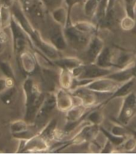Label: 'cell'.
I'll list each match as a JSON object with an SVG mask.
<instances>
[{"label": "cell", "mask_w": 136, "mask_h": 154, "mask_svg": "<svg viewBox=\"0 0 136 154\" xmlns=\"http://www.w3.org/2000/svg\"><path fill=\"white\" fill-rule=\"evenodd\" d=\"M15 0H0V5L6 6V7H11L14 4Z\"/></svg>", "instance_id": "38"}, {"label": "cell", "mask_w": 136, "mask_h": 154, "mask_svg": "<svg viewBox=\"0 0 136 154\" xmlns=\"http://www.w3.org/2000/svg\"><path fill=\"white\" fill-rule=\"evenodd\" d=\"M14 96H15V90L14 87L10 88L7 90H6L4 93L0 94L1 100L5 105H9L14 101Z\"/></svg>", "instance_id": "34"}, {"label": "cell", "mask_w": 136, "mask_h": 154, "mask_svg": "<svg viewBox=\"0 0 136 154\" xmlns=\"http://www.w3.org/2000/svg\"><path fill=\"white\" fill-rule=\"evenodd\" d=\"M71 24L77 30L89 35H96L97 30L99 29V26H97V24H95L88 20H79L76 22H72Z\"/></svg>", "instance_id": "23"}, {"label": "cell", "mask_w": 136, "mask_h": 154, "mask_svg": "<svg viewBox=\"0 0 136 154\" xmlns=\"http://www.w3.org/2000/svg\"><path fill=\"white\" fill-rule=\"evenodd\" d=\"M49 14L53 22L58 25L61 26L63 28L65 27L68 24H70V17L66 5L56 8L49 12Z\"/></svg>", "instance_id": "18"}, {"label": "cell", "mask_w": 136, "mask_h": 154, "mask_svg": "<svg viewBox=\"0 0 136 154\" xmlns=\"http://www.w3.org/2000/svg\"><path fill=\"white\" fill-rule=\"evenodd\" d=\"M112 54H113V50L112 47L109 46H104L101 53L99 54L97 57L96 60L94 63L104 67V68H113V63H112Z\"/></svg>", "instance_id": "22"}, {"label": "cell", "mask_w": 136, "mask_h": 154, "mask_svg": "<svg viewBox=\"0 0 136 154\" xmlns=\"http://www.w3.org/2000/svg\"><path fill=\"white\" fill-rule=\"evenodd\" d=\"M120 148L122 149L123 152H134L136 149V138L132 134H131L129 137L126 138L124 142L123 143V145Z\"/></svg>", "instance_id": "31"}, {"label": "cell", "mask_w": 136, "mask_h": 154, "mask_svg": "<svg viewBox=\"0 0 136 154\" xmlns=\"http://www.w3.org/2000/svg\"><path fill=\"white\" fill-rule=\"evenodd\" d=\"M6 48H7V43L0 42V54L4 53V51H6Z\"/></svg>", "instance_id": "40"}, {"label": "cell", "mask_w": 136, "mask_h": 154, "mask_svg": "<svg viewBox=\"0 0 136 154\" xmlns=\"http://www.w3.org/2000/svg\"><path fill=\"white\" fill-rule=\"evenodd\" d=\"M135 78H136V74H135Z\"/></svg>", "instance_id": "44"}, {"label": "cell", "mask_w": 136, "mask_h": 154, "mask_svg": "<svg viewBox=\"0 0 136 154\" xmlns=\"http://www.w3.org/2000/svg\"><path fill=\"white\" fill-rule=\"evenodd\" d=\"M110 125H111V127H110L111 129H108V130L111 132V134H115V135L127 137L132 134L131 130L128 127L120 124L118 122H110Z\"/></svg>", "instance_id": "25"}, {"label": "cell", "mask_w": 136, "mask_h": 154, "mask_svg": "<svg viewBox=\"0 0 136 154\" xmlns=\"http://www.w3.org/2000/svg\"><path fill=\"white\" fill-rule=\"evenodd\" d=\"M120 26L121 29L124 31H132L136 27V21L132 17L125 15L120 20Z\"/></svg>", "instance_id": "30"}, {"label": "cell", "mask_w": 136, "mask_h": 154, "mask_svg": "<svg viewBox=\"0 0 136 154\" xmlns=\"http://www.w3.org/2000/svg\"><path fill=\"white\" fill-rule=\"evenodd\" d=\"M104 106V104L102 103L99 104L95 107H92L85 115L84 119L90 124L97 125L100 126L104 121V114L102 109V107Z\"/></svg>", "instance_id": "21"}, {"label": "cell", "mask_w": 136, "mask_h": 154, "mask_svg": "<svg viewBox=\"0 0 136 154\" xmlns=\"http://www.w3.org/2000/svg\"><path fill=\"white\" fill-rule=\"evenodd\" d=\"M115 69L113 68H104L96 65V63H88L84 66L83 73L79 79L76 80L90 81L99 78L108 76Z\"/></svg>", "instance_id": "8"}, {"label": "cell", "mask_w": 136, "mask_h": 154, "mask_svg": "<svg viewBox=\"0 0 136 154\" xmlns=\"http://www.w3.org/2000/svg\"><path fill=\"white\" fill-rule=\"evenodd\" d=\"M29 126H30V125L28 124L24 119L17 120V121L11 122L10 129L12 135H14V134H20V133L27 130L28 129H30Z\"/></svg>", "instance_id": "28"}, {"label": "cell", "mask_w": 136, "mask_h": 154, "mask_svg": "<svg viewBox=\"0 0 136 154\" xmlns=\"http://www.w3.org/2000/svg\"><path fill=\"white\" fill-rule=\"evenodd\" d=\"M135 56H136V54H135Z\"/></svg>", "instance_id": "45"}, {"label": "cell", "mask_w": 136, "mask_h": 154, "mask_svg": "<svg viewBox=\"0 0 136 154\" xmlns=\"http://www.w3.org/2000/svg\"><path fill=\"white\" fill-rule=\"evenodd\" d=\"M10 35H11L12 46H13V52L14 54L19 58V54L28 49V46H30L33 48L32 44L30 42L28 35L22 29L20 26L17 23V22L12 18L11 23L9 26Z\"/></svg>", "instance_id": "3"}, {"label": "cell", "mask_w": 136, "mask_h": 154, "mask_svg": "<svg viewBox=\"0 0 136 154\" xmlns=\"http://www.w3.org/2000/svg\"><path fill=\"white\" fill-rule=\"evenodd\" d=\"M131 130V133H132V134L133 136H134L136 138V130L135 129H130Z\"/></svg>", "instance_id": "41"}, {"label": "cell", "mask_w": 136, "mask_h": 154, "mask_svg": "<svg viewBox=\"0 0 136 154\" xmlns=\"http://www.w3.org/2000/svg\"><path fill=\"white\" fill-rule=\"evenodd\" d=\"M19 62L24 73L27 74L28 76H32L33 74L36 73L37 67L39 66L34 52H32L29 49H26L19 54Z\"/></svg>", "instance_id": "9"}, {"label": "cell", "mask_w": 136, "mask_h": 154, "mask_svg": "<svg viewBox=\"0 0 136 154\" xmlns=\"http://www.w3.org/2000/svg\"><path fill=\"white\" fill-rule=\"evenodd\" d=\"M49 42L61 52L66 50L69 46L64 34V28L55 23L49 30Z\"/></svg>", "instance_id": "11"}, {"label": "cell", "mask_w": 136, "mask_h": 154, "mask_svg": "<svg viewBox=\"0 0 136 154\" xmlns=\"http://www.w3.org/2000/svg\"><path fill=\"white\" fill-rule=\"evenodd\" d=\"M54 94L56 99V106L58 110L65 113L74 106L72 95L69 90L59 87L55 90Z\"/></svg>", "instance_id": "14"}, {"label": "cell", "mask_w": 136, "mask_h": 154, "mask_svg": "<svg viewBox=\"0 0 136 154\" xmlns=\"http://www.w3.org/2000/svg\"><path fill=\"white\" fill-rule=\"evenodd\" d=\"M0 30H2V19H1V16H0Z\"/></svg>", "instance_id": "42"}, {"label": "cell", "mask_w": 136, "mask_h": 154, "mask_svg": "<svg viewBox=\"0 0 136 154\" xmlns=\"http://www.w3.org/2000/svg\"><path fill=\"white\" fill-rule=\"evenodd\" d=\"M136 82V78H131L130 80L127 81V82H124L121 83L119 87L116 89V90L114 91L112 94H110L108 100H107L105 102L108 103L109 101H111V100H115V99L121 98L124 97L125 96H127L132 93V91H134V87L135 85Z\"/></svg>", "instance_id": "17"}, {"label": "cell", "mask_w": 136, "mask_h": 154, "mask_svg": "<svg viewBox=\"0 0 136 154\" xmlns=\"http://www.w3.org/2000/svg\"><path fill=\"white\" fill-rule=\"evenodd\" d=\"M91 109L92 108H87L82 105L73 106L65 112V123L72 124L81 122Z\"/></svg>", "instance_id": "16"}, {"label": "cell", "mask_w": 136, "mask_h": 154, "mask_svg": "<svg viewBox=\"0 0 136 154\" xmlns=\"http://www.w3.org/2000/svg\"><path fill=\"white\" fill-rule=\"evenodd\" d=\"M99 128H100V131L104 134V135L106 137L107 139L110 140L116 148H120L123 145V143L124 142L126 138L127 137H120V136L115 135V134H111L108 129H104V128L101 126L99 127Z\"/></svg>", "instance_id": "27"}, {"label": "cell", "mask_w": 136, "mask_h": 154, "mask_svg": "<svg viewBox=\"0 0 136 154\" xmlns=\"http://www.w3.org/2000/svg\"><path fill=\"white\" fill-rule=\"evenodd\" d=\"M115 152H119L117 150V148L115 147L110 140L107 139L102 147L100 153H114Z\"/></svg>", "instance_id": "36"}, {"label": "cell", "mask_w": 136, "mask_h": 154, "mask_svg": "<svg viewBox=\"0 0 136 154\" xmlns=\"http://www.w3.org/2000/svg\"><path fill=\"white\" fill-rule=\"evenodd\" d=\"M53 64L58 68H63L72 70L74 68L84 64V62L77 57L72 56H66V57H61L60 58L53 61Z\"/></svg>", "instance_id": "20"}, {"label": "cell", "mask_w": 136, "mask_h": 154, "mask_svg": "<svg viewBox=\"0 0 136 154\" xmlns=\"http://www.w3.org/2000/svg\"><path fill=\"white\" fill-rule=\"evenodd\" d=\"M100 0H84L83 3V13L88 19H95L99 7Z\"/></svg>", "instance_id": "24"}, {"label": "cell", "mask_w": 136, "mask_h": 154, "mask_svg": "<svg viewBox=\"0 0 136 154\" xmlns=\"http://www.w3.org/2000/svg\"><path fill=\"white\" fill-rule=\"evenodd\" d=\"M64 34L68 46L76 51H84L92 35L82 32L70 24L64 27Z\"/></svg>", "instance_id": "4"}, {"label": "cell", "mask_w": 136, "mask_h": 154, "mask_svg": "<svg viewBox=\"0 0 136 154\" xmlns=\"http://www.w3.org/2000/svg\"><path fill=\"white\" fill-rule=\"evenodd\" d=\"M72 95L78 97L81 101L82 106H85L87 108H92L94 106H98L97 103V97L96 95V93L91 91L87 88L83 86H76L69 90Z\"/></svg>", "instance_id": "10"}, {"label": "cell", "mask_w": 136, "mask_h": 154, "mask_svg": "<svg viewBox=\"0 0 136 154\" xmlns=\"http://www.w3.org/2000/svg\"><path fill=\"white\" fill-rule=\"evenodd\" d=\"M40 1L49 13L58 7L66 5L65 0H40Z\"/></svg>", "instance_id": "32"}, {"label": "cell", "mask_w": 136, "mask_h": 154, "mask_svg": "<svg viewBox=\"0 0 136 154\" xmlns=\"http://www.w3.org/2000/svg\"><path fill=\"white\" fill-rule=\"evenodd\" d=\"M123 9H124L125 15L132 17L135 19L136 8V0H123Z\"/></svg>", "instance_id": "33"}, {"label": "cell", "mask_w": 136, "mask_h": 154, "mask_svg": "<svg viewBox=\"0 0 136 154\" xmlns=\"http://www.w3.org/2000/svg\"><path fill=\"white\" fill-rule=\"evenodd\" d=\"M113 54H112V63L115 69H120L126 66L130 62H132L134 58V54L132 52L124 51L122 49L112 47Z\"/></svg>", "instance_id": "15"}, {"label": "cell", "mask_w": 136, "mask_h": 154, "mask_svg": "<svg viewBox=\"0 0 136 154\" xmlns=\"http://www.w3.org/2000/svg\"><path fill=\"white\" fill-rule=\"evenodd\" d=\"M127 127L130 129H135L136 130V115L132 118V121L130 122V123L127 125Z\"/></svg>", "instance_id": "39"}, {"label": "cell", "mask_w": 136, "mask_h": 154, "mask_svg": "<svg viewBox=\"0 0 136 154\" xmlns=\"http://www.w3.org/2000/svg\"><path fill=\"white\" fill-rule=\"evenodd\" d=\"M14 83H15V80L12 78L1 77L0 78V94L4 93L10 88L14 87Z\"/></svg>", "instance_id": "35"}, {"label": "cell", "mask_w": 136, "mask_h": 154, "mask_svg": "<svg viewBox=\"0 0 136 154\" xmlns=\"http://www.w3.org/2000/svg\"><path fill=\"white\" fill-rule=\"evenodd\" d=\"M0 16L2 19V29H7L9 28L10 23L12 20V13L10 7H6L0 5Z\"/></svg>", "instance_id": "26"}, {"label": "cell", "mask_w": 136, "mask_h": 154, "mask_svg": "<svg viewBox=\"0 0 136 154\" xmlns=\"http://www.w3.org/2000/svg\"><path fill=\"white\" fill-rule=\"evenodd\" d=\"M22 89L25 97V113L23 119L30 125H32L37 111L44 101L46 94L42 92L32 76L26 77L23 81Z\"/></svg>", "instance_id": "1"}, {"label": "cell", "mask_w": 136, "mask_h": 154, "mask_svg": "<svg viewBox=\"0 0 136 154\" xmlns=\"http://www.w3.org/2000/svg\"><path fill=\"white\" fill-rule=\"evenodd\" d=\"M120 84L121 83L118 82L108 77H103V78L88 81V82L77 85V86H83L96 94H111L119 87Z\"/></svg>", "instance_id": "6"}, {"label": "cell", "mask_w": 136, "mask_h": 154, "mask_svg": "<svg viewBox=\"0 0 136 154\" xmlns=\"http://www.w3.org/2000/svg\"><path fill=\"white\" fill-rule=\"evenodd\" d=\"M9 40V36L7 35V34L4 31V29L0 30V42L7 43Z\"/></svg>", "instance_id": "37"}, {"label": "cell", "mask_w": 136, "mask_h": 154, "mask_svg": "<svg viewBox=\"0 0 136 154\" xmlns=\"http://www.w3.org/2000/svg\"><path fill=\"white\" fill-rule=\"evenodd\" d=\"M135 19L136 21V8H135Z\"/></svg>", "instance_id": "43"}, {"label": "cell", "mask_w": 136, "mask_h": 154, "mask_svg": "<svg viewBox=\"0 0 136 154\" xmlns=\"http://www.w3.org/2000/svg\"><path fill=\"white\" fill-rule=\"evenodd\" d=\"M104 46L105 44L101 38L97 35H92L85 50L84 51L89 63H94L96 62L97 57L101 53Z\"/></svg>", "instance_id": "12"}, {"label": "cell", "mask_w": 136, "mask_h": 154, "mask_svg": "<svg viewBox=\"0 0 136 154\" xmlns=\"http://www.w3.org/2000/svg\"><path fill=\"white\" fill-rule=\"evenodd\" d=\"M22 149L19 152H44L50 148L49 142L42 137L39 134H36L27 140H21Z\"/></svg>", "instance_id": "7"}, {"label": "cell", "mask_w": 136, "mask_h": 154, "mask_svg": "<svg viewBox=\"0 0 136 154\" xmlns=\"http://www.w3.org/2000/svg\"><path fill=\"white\" fill-rule=\"evenodd\" d=\"M0 69L4 77L15 80V74L10 62L5 60H0Z\"/></svg>", "instance_id": "29"}, {"label": "cell", "mask_w": 136, "mask_h": 154, "mask_svg": "<svg viewBox=\"0 0 136 154\" xmlns=\"http://www.w3.org/2000/svg\"><path fill=\"white\" fill-rule=\"evenodd\" d=\"M55 109H57V106L54 92H48L46 94L44 101L36 114L33 126L40 131L52 118V114Z\"/></svg>", "instance_id": "2"}, {"label": "cell", "mask_w": 136, "mask_h": 154, "mask_svg": "<svg viewBox=\"0 0 136 154\" xmlns=\"http://www.w3.org/2000/svg\"><path fill=\"white\" fill-rule=\"evenodd\" d=\"M135 74L136 61L134 59L126 66L120 68V69H115L112 73H111L107 77L116 81L118 82L123 83L130 80L131 78H135Z\"/></svg>", "instance_id": "13"}, {"label": "cell", "mask_w": 136, "mask_h": 154, "mask_svg": "<svg viewBox=\"0 0 136 154\" xmlns=\"http://www.w3.org/2000/svg\"><path fill=\"white\" fill-rule=\"evenodd\" d=\"M136 115V93L132 91L122 98L121 106L118 112L116 120L120 124L127 126Z\"/></svg>", "instance_id": "5"}, {"label": "cell", "mask_w": 136, "mask_h": 154, "mask_svg": "<svg viewBox=\"0 0 136 154\" xmlns=\"http://www.w3.org/2000/svg\"><path fill=\"white\" fill-rule=\"evenodd\" d=\"M74 82H75V78L72 70L58 68V84L61 88L69 91L73 86Z\"/></svg>", "instance_id": "19"}]
</instances>
